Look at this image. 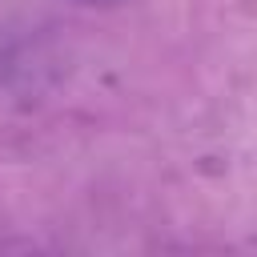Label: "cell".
<instances>
[{
  "instance_id": "cell-1",
  "label": "cell",
  "mask_w": 257,
  "mask_h": 257,
  "mask_svg": "<svg viewBox=\"0 0 257 257\" xmlns=\"http://www.w3.org/2000/svg\"><path fill=\"white\" fill-rule=\"evenodd\" d=\"M76 4H116V0H76Z\"/></svg>"
}]
</instances>
